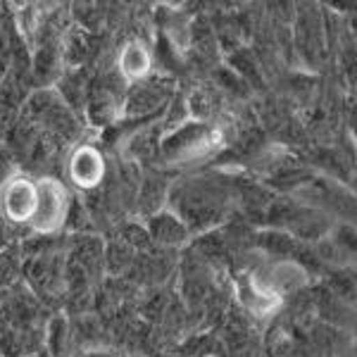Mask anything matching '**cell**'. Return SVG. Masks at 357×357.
Listing matches in <instances>:
<instances>
[{"label":"cell","mask_w":357,"mask_h":357,"mask_svg":"<svg viewBox=\"0 0 357 357\" xmlns=\"http://www.w3.org/2000/svg\"><path fill=\"white\" fill-rule=\"evenodd\" d=\"M0 210L10 222H31L36 210V181L29 176L8 178L0 188Z\"/></svg>","instance_id":"7a4b0ae2"},{"label":"cell","mask_w":357,"mask_h":357,"mask_svg":"<svg viewBox=\"0 0 357 357\" xmlns=\"http://www.w3.org/2000/svg\"><path fill=\"white\" fill-rule=\"evenodd\" d=\"M117 65H119V72H122V77L126 82H138V79L148 77V72H151L153 55H151V50L146 48V43L131 41L119 50Z\"/></svg>","instance_id":"277c9868"},{"label":"cell","mask_w":357,"mask_h":357,"mask_svg":"<svg viewBox=\"0 0 357 357\" xmlns=\"http://www.w3.org/2000/svg\"><path fill=\"white\" fill-rule=\"evenodd\" d=\"M69 176L79 188H96L105 176V160L93 146H82L69 160Z\"/></svg>","instance_id":"3957f363"},{"label":"cell","mask_w":357,"mask_h":357,"mask_svg":"<svg viewBox=\"0 0 357 357\" xmlns=\"http://www.w3.org/2000/svg\"><path fill=\"white\" fill-rule=\"evenodd\" d=\"M69 210V193L57 178H38L36 181V210L31 227L41 234H53L65 224Z\"/></svg>","instance_id":"6da1fadb"}]
</instances>
